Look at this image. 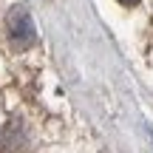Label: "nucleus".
<instances>
[{"mask_svg": "<svg viewBox=\"0 0 153 153\" xmlns=\"http://www.w3.org/2000/svg\"><path fill=\"white\" fill-rule=\"evenodd\" d=\"M119 3H122V6H136L139 0H119Z\"/></svg>", "mask_w": 153, "mask_h": 153, "instance_id": "f03ea898", "label": "nucleus"}, {"mask_svg": "<svg viewBox=\"0 0 153 153\" xmlns=\"http://www.w3.org/2000/svg\"><path fill=\"white\" fill-rule=\"evenodd\" d=\"M9 37L17 48H28V45L37 40V31H34V23L31 17L26 14L23 9H14L9 14Z\"/></svg>", "mask_w": 153, "mask_h": 153, "instance_id": "f257e3e1", "label": "nucleus"}]
</instances>
